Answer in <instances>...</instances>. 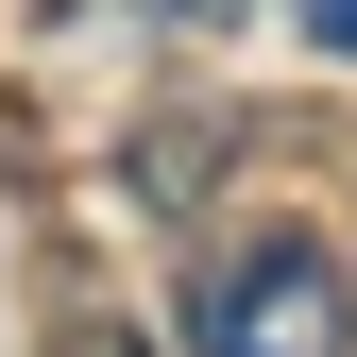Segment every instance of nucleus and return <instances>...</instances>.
I'll use <instances>...</instances> for the list:
<instances>
[{
    "instance_id": "obj_1",
    "label": "nucleus",
    "mask_w": 357,
    "mask_h": 357,
    "mask_svg": "<svg viewBox=\"0 0 357 357\" xmlns=\"http://www.w3.org/2000/svg\"><path fill=\"white\" fill-rule=\"evenodd\" d=\"M188 357H357L340 255H324V238H238V255L188 289Z\"/></svg>"
},
{
    "instance_id": "obj_2",
    "label": "nucleus",
    "mask_w": 357,
    "mask_h": 357,
    "mask_svg": "<svg viewBox=\"0 0 357 357\" xmlns=\"http://www.w3.org/2000/svg\"><path fill=\"white\" fill-rule=\"evenodd\" d=\"M137 17H170V34H204V17H238V0H137Z\"/></svg>"
},
{
    "instance_id": "obj_3",
    "label": "nucleus",
    "mask_w": 357,
    "mask_h": 357,
    "mask_svg": "<svg viewBox=\"0 0 357 357\" xmlns=\"http://www.w3.org/2000/svg\"><path fill=\"white\" fill-rule=\"evenodd\" d=\"M306 34H324V52H357V0H306Z\"/></svg>"
},
{
    "instance_id": "obj_4",
    "label": "nucleus",
    "mask_w": 357,
    "mask_h": 357,
    "mask_svg": "<svg viewBox=\"0 0 357 357\" xmlns=\"http://www.w3.org/2000/svg\"><path fill=\"white\" fill-rule=\"evenodd\" d=\"M68 357H153V340H119V324H85V340H68Z\"/></svg>"
}]
</instances>
